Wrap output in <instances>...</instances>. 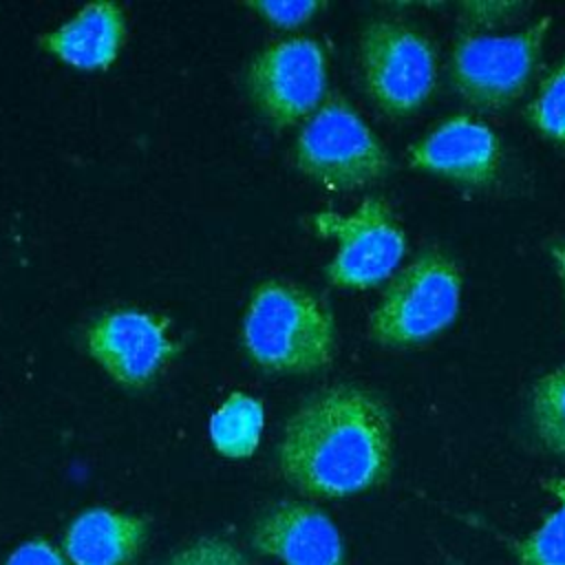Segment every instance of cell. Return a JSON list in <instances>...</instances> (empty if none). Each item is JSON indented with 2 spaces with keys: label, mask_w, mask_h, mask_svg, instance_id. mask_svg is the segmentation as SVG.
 I'll use <instances>...</instances> for the list:
<instances>
[{
  "label": "cell",
  "mask_w": 565,
  "mask_h": 565,
  "mask_svg": "<svg viewBox=\"0 0 565 565\" xmlns=\"http://www.w3.org/2000/svg\"><path fill=\"white\" fill-rule=\"evenodd\" d=\"M527 117L543 135L565 141V60L543 79L527 108Z\"/></svg>",
  "instance_id": "cell-17"
},
{
  "label": "cell",
  "mask_w": 565,
  "mask_h": 565,
  "mask_svg": "<svg viewBox=\"0 0 565 565\" xmlns=\"http://www.w3.org/2000/svg\"><path fill=\"white\" fill-rule=\"evenodd\" d=\"M463 9L468 11V18H472L475 22L492 24L494 20L505 18V13L514 11L516 4H510V2H470V4H463Z\"/></svg>",
  "instance_id": "cell-21"
},
{
  "label": "cell",
  "mask_w": 565,
  "mask_h": 565,
  "mask_svg": "<svg viewBox=\"0 0 565 565\" xmlns=\"http://www.w3.org/2000/svg\"><path fill=\"white\" fill-rule=\"evenodd\" d=\"M265 413L263 404L245 393H232L210 419V439L214 448L230 457H249L260 439Z\"/></svg>",
  "instance_id": "cell-14"
},
{
  "label": "cell",
  "mask_w": 565,
  "mask_h": 565,
  "mask_svg": "<svg viewBox=\"0 0 565 565\" xmlns=\"http://www.w3.org/2000/svg\"><path fill=\"white\" fill-rule=\"evenodd\" d=\"M369 95L386 113L406 115L433 93L437 57L430 42L415 29L377 20L366 26L360 44Z\"/></svg>",
  "instance_id": "cell-7"
},
{
  "label": "cell",
  "mask_w": 565,
  "mask_h": 565,
  "mask_svg": "<svg viewBox=\"0 0 565 565\" xmlns=\"http://www.w3.org/2000/svg\"><path fill=\"white\" fill-rule=\"evenodd\" d=\"M249 7H254L274 24L296 26L309 20L322 4L316 0H263V2H249Z\"/></svg>",
  "instance_id": "cell-19"
},
{
  "label": "cell",
  "mask_w": 565,
  "mask_h": 565,
  "mask_svg": "<svg viewBox=\"0 0 565 565\" xmlns=\"http://www.w3.org/2000/svg\"><path fill=\"white\" fill-rule=\"evenodd\" d=\"M163 316L115 309L102 313L86 331L88 353L124 386H146L174 358L179 344L168 335Z\"/></svg>",
  "instance_id": "cell-9"
},
{
  "label": "cell",
  "mask_w": 565,
  "mask_h": 565,
  "mask_svg": "<svg viewBox=\"0 0 565 565\" xmlns=\"http://www.w3.org/2000/svg\"><path fill=\"white\" fill-rule=\"evenodd\" d=\"M550 252H552L554 265H556V269H558V276H561V280H563V287H565V241H561V243H554V245L550 247Z\"/></svg>",
  "instance_id": "cell-22"
},
{
  "label": "cell",
  "mask_w": 565,
  "mask_h": 565,
  "mask_svg": "<svg viewBox=\"0 0 565 565\" xmlns=\"http://www.w3.org/2000/svg\"><path fill=\"white\" fill-rule=\"evenodd\" d=\"M168 565H252L245 554L230 541L218 536H203L177 550Z\"/></svg>",
  "instance_id": "cell-18"
},
{
  "label": "cell",
  "mask_w": 565,
  "mask_h": 565,
  "mask_svg": "<svg viewBox=\"0 0 565 565\" xmlns=\"http://www.w3.org/2000/svg\"><path fill=\"white\" fill-rule=\"evenodd\" d=\"M408 154L415 168L470 185L490 183L501 159L497 135L466 115L439 124L413 143Z\"/></svg>",
  "instance_id": "cell-11"
},
{
  "label": "cell",
  "mask_w": 565,
  "mask_h": 565,
  "mask_svg": "<svg viewBox=\"0 0 565 565\" xmlns=\"http://www.w3.org/2000/svg\"><path fill=\"white\" fill-rule=\"evenodd\" d=\"M282 477L311 497H349L384 481L391 468V422L369 391L338 384L309 397L278 444Z\"/></svg>",
  "instance_id": "cell-1"
},
{
  "label": "cell",
  "mask_w": 565,
  "mask_h": 565,
  "mask_svg": "<svg viewBox=\"0 0 565 565\" xmlns=\"http://www.w3.org/2000/svg\"><path fill=\"white\" fill-rule=\"evenodd\" d=\"M148 525L141 516L88 508L62 536V554L71 565H128L143 547Z\"/></svg>",
  "instance_id": "cell-12"
},
{
  "label": "cell",
  "mask_w": 565,
  "mask_h": 565,
  "mask_svg": "<svg viewBox=\"0 0 565 565\" xmlns=\"http://www.w3.org/2000/svg\"><path fill=\"white\" fill-rule=\"evenodd\" d=\"M532 422L539 439L565 455V366L543 375L532 391Z\"/></svg>",
  "instance_id": "cell-16"
},
{
  "label": "cell",
  "mask_w": 565,
  "mask_h": 565,
  "mask_svg": "<svg viewBox=\"0 0 565 565\" xmlns=\"http://www.w3.org/2000/svg\"><path fill=\"white\" fill-rule=\"evenodd\" d=\"M461 276L437 249L417 256L384 291L371 313V335L388 347L419 344L444 331L457 316Z\"/></svg>",
  "instance_id": "cell-3"
},
{
  "label": "cell",
  "mask_w": 565,
  "mask_h": 565,
  "mask_svg": "<svg viewBox=\"0 0 565 565\" xmlns=\"http://www.w3.org/2000/svg\"><path fill=\"white\" fill-rule=\"evenodd\" d=\"M550 18H541L514 35H463L452 51L455 88L481 108H499L516 99L539 62Z\"/></svg>",
  "instance_id": "cell-5"
},
{
  "label": "cell",
  "mask_w": 565,
  "mask_h": 565,
  "mask_svg": "<svg viewBox=\"0 0 565 565\" xmlns=\"http://www.w3.org/2000/svg\"><path fill=\"white\" fill-rule=\"evenodd\" d=\"M126 38L124 11L115 2H88L55 31L42 33L40 44L77 68H106L115 62Z\"/></svg>",
  "instance_id": "cell-13"
},
{
  "label": "cell",
  "mask_w": 565,
  "mask_h": 565,
  "mask_svg": "<svg viewBox=\"0 0 565 565\" xmlns=\"http://www.w3.org/2000/svg\"><path fill=\"white\" fill-rule=\"evenodd\" d=\"M247 86L260 113L276 126H289L322 104L327 90L324 49L307 35L278 40L254 57Z\"/></svg>",
  "instance_id": "cell-8"
},
{
  "label": "cell",
  "mask_w": 565,
  "mask_h": 565,
  "mask_svg": "<svg viewBox=\"0 0 565 565\" xmlns=\"http://www.w3.org/2000/svg\"><path fill=\"white\" fill-rule=\"evenodd\" d=\"M243 344L267 371L311 373L331 362L335 327L311 291L285 280H265L249 298Z\"/></svg>",
  "instance_id": "cell-2"
},
{
  "label": "cell",
  "mask_w": 565,
  "mask_h": 565,
  "mask_svg": "<svg viewBox=\"0 0 565 565\" xmlns=\"http://www.w3.org/2000/svg\"><path fill=\"white\" fill-rule=\"evenodd\" d=\"M296 166L331 190H351L380 179L388 157L342 97H329L302 126L296 141Z\"/></svg>",
  "instance_id": "cell-4"
},
{
  "label": "cell",
  "mask_w": 565,
  "mask_h": 565,
  "mask_svg": "<svg viewBox=\"0 0 565 565\" xmlns=\"http://www.w3.org/2000/svg\"><path fill=\"white\" fill-rule=\"evenodd\" d=\"M256 552L282 565H344V545L333 521L300 501H280L254 523Z\"/></svg>",
  "instance_id": "cell-10"
},
{
  "label": "cell",
  "mask_w": 565,
  "mask_h": 565,
  "mask_svg": "<svg viewBox=\"0 0 565 565\" xmlns=\"http://www.w3.org/2000/svg\"><path fill=\"white\" fill-rule=\"evenodd\" d=\"M558 508L527 539L514 543L521 565H565V477L545 481Z\"/></svg>",
  "instance_id": "cell-15"
},
{
  "label": "cell",
  "mask_w": 565,
  "mask_h": 565,
  "mask_svg": "<svg viewBox=\"0 0 565 565\" xmlns=\"http://www.w3.org/2000/svg\"><path fill=\"white\" fill-rule=\"evenodd\" d=\"M320 236L338 241L335 256L327 265V278L338 287L366 289L393 274L399 265L406 238L388 205L380 199L362 201L351 214L322 210L311 218Z\"/></svg>",
  "instance_id": "cell-6"
},
{
  "label": "cell",
  "mask_w": 565,
  "mask_h": 565,
  "mask_svg": "<svg viewBox=\"0 0 565 565\" xmlns=\"http://www.w3.org/2000/svg\"><path fill=\"white\" fill-rule=\"evenodd\" d=\"M4 565H68L66 556L44 539H33L18 545Z\"/></svg>",
  "instance_id": "cell-20"
}]
</instances>
